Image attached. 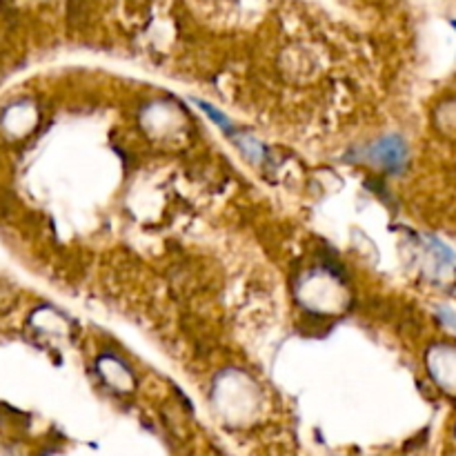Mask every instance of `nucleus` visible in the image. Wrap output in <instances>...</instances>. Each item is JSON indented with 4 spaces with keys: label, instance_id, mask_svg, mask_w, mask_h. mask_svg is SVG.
Masks as SVG:
<instances>
[{
    "label": "nucleus",
    "instance_id": "f03ea898",
    "mask_svg": "<svg viewBox=\"0 0 456 456\" xmlns=\"http://www.w3.org/2000/svg\"><path fill=\"white\" fill-rule=\"evenodd\" d=\"M454 27H456V22H454Z\"/></svg>",
    "mask_w": 456,
    "mask_h": 456
},
{
    "label": "nucleus",
    "instance_id": "f257e3e1",
    "mask_svg": "<svg viewBox=\"0 0 456 456\" xmlns=\"http://www.w3.org/2000/svg\"><path fill=\"white\" fill-rule=\"evenodd\" d=\"M374 159L383 160V165H387V167L392 169L399 167L405 159L403 145H401V141H396V138H387V141L379 142V145L374 147Z\"/></svg>",
    "mask_w": 456,
    "mask_h": 456
}]
</instances>
